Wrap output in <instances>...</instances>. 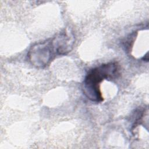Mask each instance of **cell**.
Here are the masks:
<instances>
[{
	"mask_svg": "<svg viewBox=\"0 0 149 149\" xmlns=\"http://www.w3.org/2000/svg\"><path fill=\"white\" fill-rule=\"evenodd\" d=\"M119 75L120 67L117 62H111L92 68L84 79L82 87L83 94L92 101H102L104 99L100 91V83L104 80L115 79Z\"/></svg>",
	"mask_w": 149,
	"mask_h": 149,
	"instance_id": "cell-1",
	"label": "cell"
},
{
	"mask_svg": "<svg viewBox=\"0 0 149 149\" xmlns=\"http://www.w3.org/2000/svg\"><path fill=\"white\" fill-rule=\"evenodd\" d=\"M51 44L56 55H66L73 49L74 36L70 30H65L53 38Z\"/></svg>",
	"mask_w": 149,
	"mask_h": 149,
	"instance_id": "cell-3",
	"label": "cell"
},
{
	"mask_svg": "<svg viewBox=\"0 0 149 149\" xmlns=\"http://www.w3.org/2000/svg\"><path fill=\"white\" fill-rule=\"evenodd\" d=\"M55 55L51 39L34 44L27 54L31 64L37 68L46 66L52 60Z\"/></svg>",
	"mask_w": 149,
	"mask_h": 149,
	"instance_id": "cell-2",
	"label": "cell"
}]
</instances>
